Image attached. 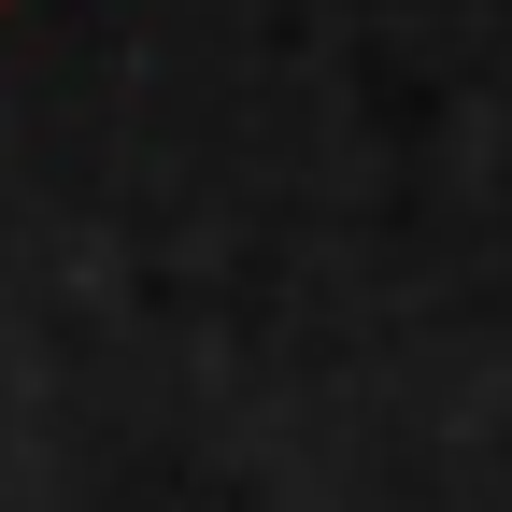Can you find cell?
Instances as JSON below:
<instances>
[{"label":"cell","instance_id":"cell-1","mask_svg":"<svg viewBox=\"0 0 512 512\" xmlns=\"http://www.w3.org/2000/svg\"><path fill=\"white\" fill-rule=\"evenodd\" d=\"M0 15H15V0H0Z\"/></svg>","mask_w":512,"mask_h":512}]
</instances>
